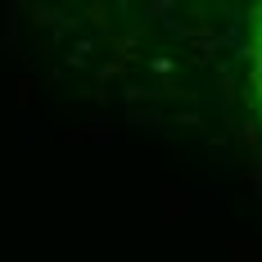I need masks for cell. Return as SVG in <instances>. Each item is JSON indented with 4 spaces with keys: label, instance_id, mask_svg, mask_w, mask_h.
Instances as JSON below:
<instances>
[{
    "label": "cell",
    "instance_id": "1",
    "mask_svg": "<svg viewBox=\"0 0 262 262\" xmlns=\"http://www.w3.org/2000/svg\"><path fill=\"white\" fill-rule=\"evenodd\" d=\"M249 86H253V104L262 118V5L249 18Z\"/></svg>",
    "mask_w": 262,
    "mask_h": 262
}]
</instances>
